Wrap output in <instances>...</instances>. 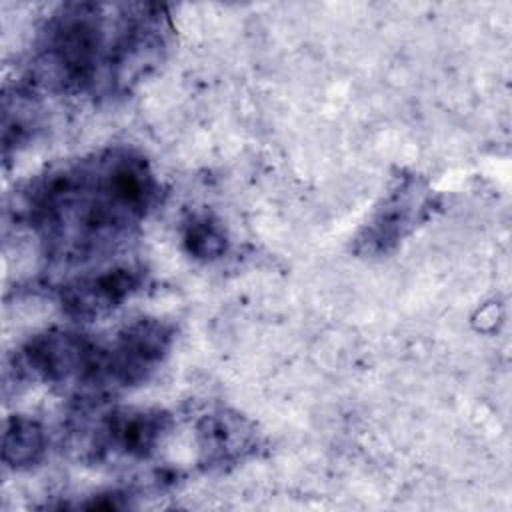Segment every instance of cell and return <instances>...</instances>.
Segmentation results:
<instances>
[{"label":"cell","mask_w":512,"mask_h":512,"mask_svg":"<svg viewBox=\"0 0 512 512\" xmlns=\"http://www.w3.org/2000/svg\"><path fill=\"white\" fill-rule=\"evenodd\" d=\"M160 198L150 162L110 146L34 176L18 194V218L60 268L104 262L148 220Z\"/></svg>","instance_id":"6da1fadb"},{"label":"cell","mask_w":512,"mask_h":512,"mask_svg":"<svg viewBox=\"0 0 512 512\" xmlns=\"http://www.w3.org/2000/svg\"><path fill=\"white\" fill-rule=\"evenodd\" d=\"M170 32L158 4H60L38 30L28 84L74 98L124 96L162 62Z\"/></svg>","instance_id":"7a4b0ae2"},{"label":"cell","mask_w":512,"mask_h":512,"mask_svg":"<svg viewBox=\"0 0 512 512\" xmlns=\"http://www.w3.org/2000/svg\"><path fill=\"white\" fill-rule=\"evenodd\" d=\"M106 340L74 328H50L30 336L16 352L22 380L72 390L80 400H102Z\"/></svg>","instance_id":"3957f363"},{"label":"cell","mask_w":512,"mask_h":512,"mask_svg":"<svg viewBox=\"0 0 512 512\" xmlns=\"http://www.w3.org/2000/svg\"><path fill=\"white\" fill-rule=\"evenodd\" d=\"M170 428L172 418L160 408L118 406L88 424L82 448L96 464H138L160 448Z\"/></svg>","instance_id":"277c9868"},{"label":"cell","mask_w":512,"mask_h":512,"mask_svg":"<svg viewBox=\"0 0 512 512\" xmlns=\"http://www.w3.org/2000/svg\"><path fill=\"white\" fill-rule=\"evenodd\" d=\"M174 326L160 318H136L106 338L102 394L114 396L146 382L168 358Z\"/></svg>","instance_id":"5b68a950"},{"label":"cell","mask_w":512,"mask_h":512,"mask_svg":"<svg viewBox=\"0 0 512 512\" xmlns=\"http://www.w3.org/2000/svg\"><path fill=\"white\" fill-rule=\"evenodd\" d=\"M432 206L434 196L426 180L416 174L398 176L356 236L354 252L360 256L392 252L428 218Z\"/></svg>","instance_id":"8992f818"},{"label":"cell","mask_w":512,"mask_h":512,"mask_svg":"<svg viewBox=\"0 0 512 512\" xmlns=\"http://www.w3.org/2000/svg\"><path fill=\"white\" fill-rule=\"evenodd\" d=\"M144 286V270L134 264H112L84 272L58 288L62 312L78 322L102 318Z\"/></svg>","instance_id":"52a82bcc"},{"label":"cell","mask_w":512,"mask_h":512,"mask_svg":"<svg viewBox=\"0 0 512 512\" xmlns=\"http://www.w3.org/2000/svg\"><path fill=\"white\" fill-rule=\"evenodd\" d=\"M200 464L206 470H224L250 458L258 450V432L244 416L216 410L196 424Z\"/></svg>","instance_id":"ba28073f"},{"label":"cell","mask_w":512,"mask_h":512,"mask_svg":"<svg viewBox=\"0 0 512 512\" xmlns=\"http://www.w3.org/2000/svg\"><path fill=\"white\" fill-rule=\"evenodd\" d=\"M48 448L46 428L28 416L14 414L6 420L2 438V460L14 470L36 466Z\"/></svg>","instance_id":"9c48e42d"},{"label":"cell","mask_w":512,"mask_h":512,"mask_svg":"<svg viewBox=\"0 0 512 512\" xmlns=\"http://www.w3.org/2000/svg\"><path fill=\"white\" fill-rule=\"evenodd\" d=\"M182 242L188 254L198 260H216L224 256L228 248L226 232L210 212H194L186 218Z\"/></svg>","instance_id":"30bf717a"}]
</instances>
